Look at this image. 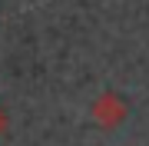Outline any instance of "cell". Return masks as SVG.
<instances>
[{"label":"cell","instance_id":"obj_1","mask_svg":"<svg viewBox=\"0 0 149 146\" xmlns=\"http://www.w3.org/2000/svg\"><path fill=\"white\" fill-rule=\"evenodd\" d=\"M90 116H93V123L100 126V130H116L123 119L129 116V106H126V100H123L119 93L106 90V93H100V96L93 100Z\"/></svg>","mask_w":149,"mask_h":146},{"label":"cell","instance_id":"obj_2","mask_svg":"<svg viewBox=\"0 0 149 146\" xmlns=\"http://www.w3.org/2000/svg\"><path fill=\"white\" fill-rule=\"evenodd\" d=\"M3 130H7V113L0 110V136H3Z\"/></svg>","mask_w":149,"mask_h":146}]
</instances>
